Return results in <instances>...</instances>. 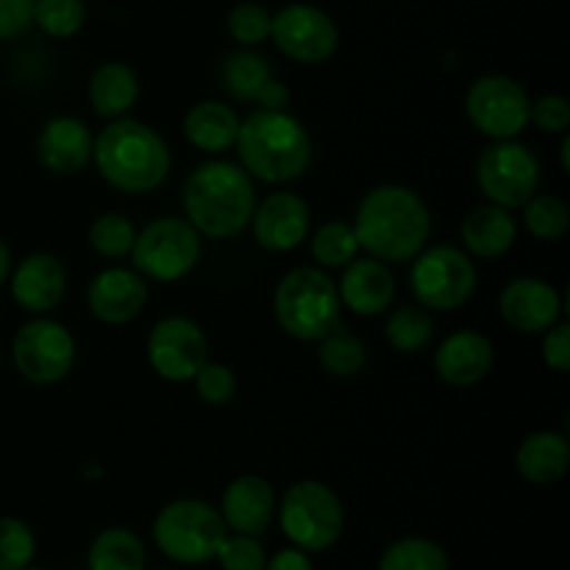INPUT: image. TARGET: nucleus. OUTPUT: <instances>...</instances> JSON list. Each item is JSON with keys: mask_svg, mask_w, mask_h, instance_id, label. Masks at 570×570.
Listing matches in <instances>:
<instances>
[{"mask_svg": "<svg viewBox=\"0 0 570 570\" xmlns=\"http://www.w3.org/2000/svg\"><path fill=\"white\" fill-rule=\"evenodd\" d=\"M356 243L379 262H412L432 237V212L415 189L382 184L362 195L354 223Z\"/></svg>", "mask_w": 570, "mask_h": 570, "instance_id": "nucleus-1", "label": "nucleus"}, {"mask_svg": "<svg viewBox=\"0 0 570 570\" xmlns=\"http://www.w3.org/2000/svg\"><path fill=\"white\" fill-rule=\"evenodd\" d=\"M184 220L209 239H232L250 226L256 209L254 178L239 165L212 159L195 167L181 187Z\"/></svg>", "mask_w": 570, "mask_h": 570, "instance_id": "nucleus-2", "label": "nucleus"}, {"mask_svg": "<svg viewBox=\"0 0 570 570\" xmlns=\"http://www.w3.org/2000/svg\"><path fill=\"white\" fill-rule=\"evenodd\" d=\"M92 161L111 189L148 195L170 176L173 154L156 128L131 117H117L95 137Z\"/></svg>", "mask_w": 570, "mask_h": 570, "instance_id": "nucleus-3", "label": "nucleus"}, {"mask_svg": "<svg viewBox=\"0 0 570 570\" xmlns=\"http://www.w3.org/2000/svg\"><path fill=\"white\" fill-rule=\"evenodd\" d=\"M239 167L265 184H289L312 165V137L287 109H259L239 120Z\"/></svg>", "mask_w": 570, "mask_h": 570, "instance_id": "nucleus-4", "label": "nucleus"}, {"mask_svg": "<svg viewBox=\"0 0 570 570\" xmlns=\"http://www.w3.org/2000/svg\"><path fill=\"white\" fill-rule=\"evenodd\" d=\"M273 315L289 337L321 343L343 326L337 282L323 267H295L273 289Z\"/></svg>", "mask_w": 570, "mask_h": 570, "instance_id": "nucleus-5", "label": "nucleus"}, {"mask_svg": "<svg viewBox=\"0 0 570 570\" xmlns=\"http://www.w3.org/2000/svg\"><path fill=\"white\" fill-rule=\"evenodd\" d=\"M228 538L220 510L204 499H176L154 518V543L178 566H206Z\"/></svg>", "mask_w": 570, "mask_h": 570, "instance_id": "nucleus-6", "label": "nucleus"}, {"mask_svg": "<svg viewBox=\"0 0 570 570\" xmlns=\"http://www.w3.org/2000/svg\"><path fill=\"white\" fill-rule=\"evenodd\" d=\"M276 510L284 538L306 554L328 551L343 538V501L328 484L317 482V479H301V482L289 484Z\"/></svg>", "mask_w": 570, "mask_h": 570, "instance_id": "nucleus-7", "label": "nucleus"}, {"mask_svg": "<svg viewBox=\"0 0 570 570\" xmlns=\"http://www.w3.org/2000/svg\"><path fill=\"white\" fill-rule=\"evenodd\" d=\"M134 271L150 282H181L200 259V234L184 217H156L137 232L131 248Z\"/></svg>", "mask_w": 570, "mask_h": 570, "instance_id": "nucleus-8", "label": "nucleus"}, {"mask_svg": "<svg viewBox=\"0 0 570 570\" xmlns=\"http://www.w3.org/2000/svg\"><path fill=\"white\" fill-rule=\"evenodd\" d=\"M476 278L473 256L456 245H432L415 256L410 287L417 304L429 312H454L471 301Z\"/></svg>", "mask_w": 570, "mask_h": 570, "instance_id": "nucleus-9", "label": "nucleus"}, {"mask_svg": "<svg viewBox=\"0 0 570 570\" xmlns=\"http://www.w3.org/2000/svg\"><path fill=\"white\" fill-rule=\"evenodd\" d=\"M540 159L529 145L515 139H493L476 159V184L484 198L504 209H521L540 193Z\"/></svg>", "mask_w": 570, "mask_h": 570, "instance_id": "nucleus-10", "label": "nucleus"}, {"mask_svg": "<svg viewBox=\"0 0 570 570\" xmlns=\"http://www.w3.org/2000/svg\"><path fill=\"white\" fill-rule=\"evenodd\" d=\"M76 337L65 323L48 315H33L17 328L11 340V362L26 382L48 387L70 376L76 365Z\"/></svg>", "mask_w": 570, "mask_h": 570, "instance_id": "nucleus-11", "label": "nucleus"}, {"mask_svg": "<svg viewBox=\"0 0 570 570\" xmlns=\"http://www.w3.org/2000/svg\"><path fill=\"white\" fill-rule=\"evenodd\" d=\"M529 106L527 89L501 72L476 78L465 95L468 120L490 139H515L529 126Z\"/></svg>", "mask_w": 570, "mask_h": 570, "instance_id": "nucleus-12", "label": "nucleus"}, {"mask_svg": "<svg viewBox=\"0 0 570 570\" xmlns=\"http://www.w3.org/2000/svg\"><path fill=\"white\" fill-rule=\"evenodd\" d=\"M271 39L298 65H323L337 53L340 31L328 11L312 3H287L273 14Z\"/></svg>", "mask_w": 570, "mask_h": 570, "instance_id": "nucleus-13", "label": "nucleus"}, {"mask_svg": "<svg viewBox=\"0 0 570 570\" xmlns=\"http://www.w3.org/2000/svg\"><path fill=\"white\" fill-rule=\"evenodd\" d=\"M148 362L165 382H193L195 373L209 360V337L204 328L184 315L161 317L148 334Z\"/></svg>", "mask_w": 570, "mask_h": 570, "instance_id": "nucleus-14", "label": "nucleus"}, {"mask_svg": "<svg viewBox=\"0 0 570 570\" xmlns=\"http://www.w3.org/2000/svg\"><path fill=\"white\" fill-rule=\"evenodd\" d=\"M148 278L131 267H106L89 282L87 306L95 321L106 326H126L148 306Z\"/></svg>", "mask_w": 570, "mask_h": 570, "instance_id": "nucleus-15", "label": "nucleus"}, {"mask_svg": "<svg viewBox=\"0 0 570 570\" xmlns=\"http://www.w3.org/2000/svg\"><path fill=\"white\" fill-rule=\"evenodd\" d=\"M11 298L28 315H48L65 301L67 293V271L59 256L48 250L28 254L26 259L11 267L9 282Z\"/></svg>", "mask_w": 570, "mask_h": 570, "instance_id": "nucleus-16", "label": "nucleus"}, {"mask_svg": "<svg viewBox=\"0 0 570 570\" xmlns=\"http://www.w3.org/2000/svg\"><path fill=\"white\" fill-rule=\"evenodd\" d=\"M312 209L301 195L273 193L262 204H256L250 228L256 243L271 254H287L295 250L309 237Z\"/></svg>", "mask_w": 570, "mask_h": 570, "instance_id": "nucleus-17", "label": "nucleus"}, {"mask_svg": "<svg viewBox=\"0 0 570 570\" xmlns=\"http://www.w3.org/2000/svg\"><path fill=\"white\" fill-rule=\"evenodd\" d=\"M499 312L515 332L543 334L562 321V295L543 278L518 276L501 289Z\"/></svg>", "mask_w": 570, "mask_h": 570, "instance_id": "nucleus-18", "label": "nucleus"}, {"mask_svg": "<svg viewBox=\"0 0 570 570\" xmlns=\"http://www.w3.org/2000/svg\"><path fill=\"white\" fill-rule=\"evenodd\" d=\"M337 293L343 309L360 317H376L390 312L399 287H395V276L387 262H379L373 256H356L343 267Z\"/></svg>", "mask_w": 570, "mask_h": 570, "instance_id": "nucleus-19", "label": "nucleus"}, {"mask_svg": "<svg viewBox=\"0 0 570 570\" xmlns=\"http://www.w3.org/2000/svg\"><path fill=\"white\" fill-rule=\"evenodd\" d=\"M92 131L83 120L70 115L50 117L37 134V159L56 176H76L92 161Z\"/></svg>", "mask_w": 570, "mask_h": 570, "instance_id": "nucleus-20", "label": "nucleus"}, {"mask_svg": "<svg viewBox=\"0 0 570 570\" xmlns=\"http://www.w3.org/2000/svg\"><path fill=\"white\" fill-rule=\"evenodd\" d=\"M220 515L228 532L259 538L276 515V490L265 476L243 473V476L232 479L223 490Z\"/></svg>", "mask_w": 570, "mask_h": 570, "instance_id": "nucleus-21", "label": "nucleus"}, {"mask_svg": "<svg viewBox=\"0 0 570 570\" xmlns=\"http://www.w3.org/2000/svg\"><path fill=\"white\" fill-rule=\"evenodd\" d=\"M493 343L482 332H471V328L449 334L434 351V371L451 387L479 384L493 371Z\"/></svg>", "mask_w": 570, "mask_h": 570, "instance_id": "nucleus-22", "label": "nucleus"}, {"mask_svg": "<svg viewBox=\"0 0 570 570\" xmlns=\"http://www.w3.org/2000/svg\"><path fill=\"white\" fill-rule=\"evenodd\" d=\"M462 245L468 256L476 259H499L515 245L518 220L510 209L495 204H482L462 220Z\"/></svg>", "mask_w": 570, "mask_h": 570, "instance_id": "nucleus-23", "label": "nucleus"}, {"mask_svg": "<svg viewBox=\"0 0 570 570\" xmlns=\"http://www.w3.org/2000/svg\"><path fill=\"white\" fill-rule=\"evenodd\" d=\"M181 131L200 154L220 156L234 148L239 131V115L223 100H198L184 115Z\"/></svg>", "mask_w": 570, "mask_h": 570, "instance_id": "nucleus-24", "label": "nucleus"}, {"mask_svg": "<svg viewBox=\"0 0 570 570\" xmlns=\"http://www.w3.org/2000/svg\"><path fill=\"white\" fill-rule=\"evenodd\" d=\"M568 438L562 432H551V429L523 438L515 451V468L521 479L538 484V488L560 482L568 471Z\"/></svg>", "mask_w": 570, "mask_h": 570, "instance_id": "nucleus-25", "label": "nucleus"}, {"mask_svg": "<svg viewBox=\"0 0 570 570\" xmlns=\"http://www.w3.org/2000/svg\"><path fill=\"white\" fill-rule=\"evenodd\" d=\"M87 95L95 115L104 120H117L126 117L139 100V78L126 61H104L89 76Z\"/></svg>", "mask_w": 570, "mask_h": 570, "instance_id": "nucleus-26", "label": "nucleus"}, {"mask_svg": "<svg viewBox=\"0 0 570 570\" xmlns=\"http://www.w3.org/2000/svg\"><path fill=\"white\" fill-rule=\"evenodd\" d=\"M145 566H148L145 543L131 529H104L89 543L87 570H145Z\"/></svg>", "mask_w": 570, "mask_h": 570, "instance_id": "nucleus-27", "label": "nucleus"}, {"mask_svg": "<svg viewBox=\"0 0 570 570\" xmlns=\"http://www.w3.org/2000/svg\"><path fill=\"white\" fill-rule=\"evenodd\" d=\"M220 78L223 87L232 98L245 100V104H256V95L262 92L267 81L273 78L271 65L262 53H256L254 48H239L223 59L220 65Z\"/></svg>", "mask_w": 570, "mask_h": 570, "instance_id": "nucleus-28", "label": "nucleus"}, {"mask_svg": "<svg viewBox=\"0 0 570 570\" xmlns=\"http://www.w3.org/2000/svg\"><path fill=\"white\" fill-rule=\"evenodd\" d=\"M384 340L404 356L426 351L434 340V321L426 306L404 304L390 312L384 323Z\"/></svg>", "mask_w": 570, "mask_h": 570, "instance_id": "nucleus-29", "label": "nucleus"}, {"mask_svg": "<svg viewBox=\"0 0 570 570\" xmlns=\"http://www.w3.org/2000/svg\"><path fill=\"white\" fill-rule=\"evenodd\" d=\"M379 570H451V560L438 540L401 538L384 549Z\"/></svg>", "mask_w": 570, "mask_h": 570, "instance_id": "nucleus-30", "label": "nucleus"}, {"mask_svg": "<svg viewBox=\"0 0 570 570\" xmlns=\"http://www.w3.org/2000/svg\"><path fill=\"white\" fill-rule=\"evenodd\" d=\"M309 250L317 267H323V271H343L348 262H354L360 256L362 248L356 243V234L351 228V223L328 220L315 232Z\"/></svg>", "mask_w": 570, "mask_h": 570, "instance_id": "nucleus-31", "label": "nucleus"}, {"mask_svg": "<svg viewBox=\"0 0 570 570\" xmlns=\"http://www.w3.org/2000/svg\"><path fill=\"white\" fill-rule=\"evenodd\" d=\"M523 209V223H527V232L532 234L540 243H557L568 234L570 226V209L562 198L557 195H532Z\"/></svg>", "mask_w": 570, "mask_h": 570, "instance_id": "nucleus-32", "label": "nucleus"}, {"mask_svg": "<svg viewBox=\"0 0 570 570\" xmlns=\"http://www.w3.org/2000/svg\"><path fill=\"white\" fill-rule=\"evenodd\" d=\"M317 362L326 373L337 379H351L356 373L365 371L367 365V351L365 343L354 334L343 332V326L337 332H332L328 337L321 340V348H317Z\"/></svg>", "mask_w": 570, "mask_h": 570, "instance_id": "nucleus-33", "label": "nucleus"}, {"mask_svg": "<svg viewBox=\"0 0 570 570\" xmlns=\"http://www.w3.org/2000/svg\"><path fill=\"white\" fill-rule=\"evenodd\" d=\"M137 239V228L120 212H106L98 215L89 226V245L104 259H126Z\"/></svg>", "mask_w": 570, "mask_h": 570, "instance_id": "nucleus-34", "label": "nucleus"}, {"mask_svg": "<svg viewBox=\"0 0 570 570\" xmlns=\"http://www.w3.org/2000/svg\"><path fill=\"white\" fill-rule=\"evenodd\" d=\"M87 22L83 0H33V26L53 39H70Z\"/></svg>", "mask_w": 570, "mask_h": 570, "instance_id": "nucleus-35", "label": "nucleus"}, {"mask_svg": "<svg viewBox=\"0 0 570 570\" xmlns=\"http://www.w3.org/2000/svg\"><path fill=\"white\" fill-rule=\"evenodd\" d=\"M273 14L259 3H239L228 11L226 31L239 48H259L262 42L271 39Z\"/></svg>", "mask_w": 570, "mask_h": 570, "instance_id": "nucleus-36", "label": "nucleus"}, {"mask_svg": "<svg viewBox=\"0 0 570 570\" xmlns=\"http://www.w3.org/2000/svg\"><path fill=\"white\" fill-rule=\"evenodd\" d=\"M37 557V538L20 518H0V570H22Z\"/></svg>", "mask_w": 570, "mask_h": 570, "instance_id": "nucleus-37", "label": "nucleus"}, {"mask_svg": "<svg viewBox=\"0 0 570 570\" xmlns=\"http://www.w3.org/2000/svg\"><path fill=\"white\" fill-rule=\"evenodd\" d=\"M193 384L198 399L209 406L232 404L234 395H237V376H234L232 367L223 365V362L206 360L204 365H200V371L195 373Z\"/></svg>", "mask_w": 570, "mask_h": 570, "instance_id": "nucleus-38", "label": "nucleus"}, {"mask_svg": "<svg viewBox=\"0 0 570 570\" xmlns=\"http://www.w3.org/2000/svg\"><path fill=\"white\" fill-rule=\"evenodd\" d=\"M215 560L220 562L223 570H265L267 551L254 534L228 532V538L217 549Z\"/></svg>", "mask_w": 570, "mask_h": 570, "instance_id": "nucleus-39", "label": "nucleus"}, {"mask_svg": "<svg viewBox=\"0 0 570 570\" xmlns=\"http://www.w3.org/2000/svg\"><path fill=\"white\" fill-rule=\"evenodd\" d=\"M529 122L546 134H566L570 128V104L562 95H543L529 106Z\"/></svg>", "mask_w": 570, "mask_h": 570, "instance_id": "nucleus-40", "label": "nucleus"}, {"mask_svg": "<svg viewBox=\"0 0 570 570\" xmlns=\"http://www.w3.org/2000/svg\"><path fill=\"white\" fill-rule=\"evenodd\" d=\"M543 362L557 373L570 371V323L557 321L543 332Z\"/></svg>", "mask_w": 570, "mask_h": 570, "instance_id": "nucleus-41", "label": "nucleus"}, {"mask_svg": "<svg viewBox=\"0 0 570 570\" xmlns=\"http://www.w3.org/2000/svg\"><path fill=\"white\" fill-rule=\"evenodd\" d=\"M33 26V0H0V42L17 39Z\"/></svg>", "mask_w": 570, "mask_h": 570, "instance_id": "nucleus-42", "label": "nucleus"}, {"mask_svg": "<svg viewBox=\"0 0 570 570\" xmlns=\"http://www.w3.org/2000/svg\"><path fill=\"white\" fill-rule=\"evenodd\" d=\"M265 570H315V566H312V560L306 551L289 546V549H282V551H276L273 557H267Z\"/></svg>", "mask_w": 570, "mask_h": 570, "instance_id": "nucleus-43", "label": "nucleus"}, {"mask_svg": "<svg viewBox=\"0 0 570 570\" xmlns=\"http://www.w3.org/2000/svg\"><path fill=\"white\" fill-rule=\"evenodd\" d=\"M256 104H259L262 109H287V104H289L287 83L271 78V81L262 87V92L256 95Z\"/></svg>", "mask_w": 570, "mask_h": 570, "instance_id": "nucleus-44", "label": "nucleus"}, {"mask_svg": "<svg viewBox=\"0 0 570 570\" xmlns=\"http://www.w3.org/2000/svg\"><path fill=\"white\" fill-rule=\"evenodd\" d=\"M11 267H14V262H11V250H9V245H6V239L0 237V287L9 282Z\"/></svg>", "mask_w": 570, "mask_h": 570, "instance_id": "nucleus-45", "label": "nucleus"}, {"mask_svg": "<svg viewBox=\"0 0 570 570\" xmlns=\"http://www.w3.org/2000/svg\"><path fill=\"white\" fill-rule=\"evenodd\" d=\"M560 159H562V170H570V134H562V145H560Z\"/></svg>", "mask_w": 570, "mask_h": 570, "instance_id": "nucleus-46", "label": "nucleus"}, {"mask_svg": "<svg viewBox=\"0 0 570 570\" xmlns=\"http://www.w3.org/2000/svg\"><path fill=\"white\" fill-rule=\"evenodd\" d=\"M22 570H45V568H39V566H33V562H31V566H26V568H22Z\"/></svg>", "mask_w": 570, "mask_h": 570, "instance_id": "nucleus-47", "label": "nucleus"}]
</instances>
